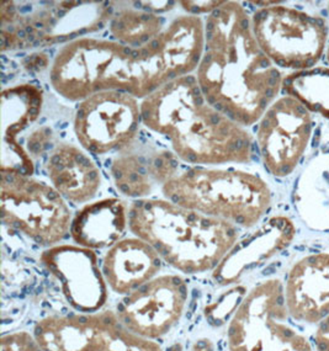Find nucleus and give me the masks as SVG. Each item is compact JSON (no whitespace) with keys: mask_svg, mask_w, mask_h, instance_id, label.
<instances>
[{"mask_svg":"<svg viewBox=\"0 0 329 351\" xmlns=\"http://www.w3.org/2000/svg\"><path fill=\"white\" fill-rule=\"evenodd\" d=\"M284 297L293 321L318 324L329 315V253L305 255L290 267Z\"/></svg>","mask_w":329,"mask_h":351,"instance_id":"obj_18","label":"nucleus"},{"mask_svg":"<svg viewBox=\"0 0 329 351\" xmlns=\"http://www.w3.org/2000/svg\"><path fill=\"white\" fill-rule=\"evenodd\" d=\"M52 185L18 173L0 174L1 222L42 248H52L71 233L73 215Z\"/></svg>","mask_w":329,"mask_h":351,"instance_id":"obj_7","label":"nucleus"},{"mask_svg":"<svg viewBox=\"0 0 329 351\" xmlns=\"http://www.w3.org/2000/svg\"><path fill=\"white\" fill-rule=\"evenodd\" d=\"M180 160L173 152L138 137L117 152L110 165V174L120 194L134 200L149 199L162 191L179 173Z\"/></svg>","mask_w":329,"mask_h":351,"instance_id":"obj_14","label":"nucleus"},{"mask_svg":"<svg viewBox=\"0 0 329 351\" xmlns=\"http://www.w3.org/2000/svg\"><path fill=\"white\" fill-rule=\"evenodd\" d=\"M0 5L1 52L72 43L101 30L114 14L112 3L106 1L40 3L37 8L1 1Z\"/></svg>","mask_w":329,"mask_h":351,"instance_id":"obj_6","label":"nucleus"},{"mask_svg":"<svg viewBox=\"0 0 329 351\" xmlns=\"http://www.w3.org/2000/svg\"><path fill=\"white\" fill-rule=\"evenodd\" d=\"M119 322L112 311L49 315L32 335L43 351H103Z\"/></svg>","mask_w":329,"mask_h":351,"instance_id":"obj_17","label":"nucleus"},{"mask_svg":"<svg viewBox=\"0 0 329 351\" xmlns=\"http://www.w3.org/2000/svg\"><path fill=\"white\" fill-rule=\"evenodd\" d=\"M311 112L291 97H278L258 121L256 142L265 169L276 178L291 176L311 142Z\"/></svg>","mask_w":329,"mask_h":351,"instance_id":"obj_11","label":"nucleus"},{"mask_svg":"<svg viewBox=\"0 0 329 351\" xmlns=\"http://www.w3.org/2000/svg\"><path fill=\"white\" fill-rule=\"evenodd\" d=\"M40 261L61 286L67 302L80 313L100 312L108 301V284L92 249L58 244L43 252Z\"/></svg>","mask_w":329,"mask_h":351,"instance_id":"obj_13","label":"nucleus"},{"mask_svg":"<svg viewBox=\"0 0 329 351\" xmlns=\"http://www.w3.org/2000/svg\"><path fill=\"white\" fill-rule=\"evenodd\" d=\"M326 55H327V62H328L329 64V43L328 46H327V53H326Z\"/></svg>","mask_w":329,"mask_h":351,"instance_id":"obj_31","label":"nucleus"},{"mask_svg":"<svg viewBox=\"0 0 329 351\" xmlns=\"http://www.w3.org/2000/svg\"><path fill=\"white\" fill-rule=\"evenodd\" d=\"M43 91L37 85L9 86L1 91V173L34 174V160L18 136L41 115Z\"/></svg>","mask_w":329,"mask_h":351,"instance_id":"obj_15","label":"nucleus"},{"mask_svg":"<svg viewBox=\"0 0 329 351\" xmlns=\"http://www.w3.org/2000/svg\"><path fill=\"white\" fill-rule=\"evenodd\" d=\"M128 227V207L123 201L108 197L82 207L72 221L71 237L83 248H111L121 241Z\"/></svg>","mask_w":329,"mask_h":351,"instance_id":"obj_21","label":"nucleus"},{"mask_svg":"<svg viewBox=\"0 0 329 351\" xmlns=\"http://www.w3.org/2000/svg\"><path fill=\"white\" fill-rule=\"evenodd\" d=\"M128 228L168 265L189 275L214 271L239 238L236 226L164 197L134 200L128 207Z\"/></svg>","mask_w":329,"mask_h":351,"instance_id":"obj_3","label":"nucleus"},{"mask_svg":"<svg viewBox=\"0 0 329 351\" xmlns=\"http://www.w3.org/2000/svg\"><path fill=\"white\" fill-rule=\"evenodd\" d=\"M195 77L208 103L244 128L262 119L284 80L259 47L252 18L238 1H223L206 16L205 49Z\"/></svg>","mask_w":329,"mask_h":351,"instance_id":"obj_1","label":"nucleus"},{"mask_svg":"<svg viewBox=\"0 0 329 351\" xmlns=\"http://www.w3.org/2000/svg\"><path fill=\"white\" fill-rule=\"evenodd\" d=\"M165 29L164 19L138 6L114 8L109 23L111 40L130 49H141Z\"/></svg>","mask_w":329,"mask_h":351,"instance_id":"obj_23","label":"nucleus"},{"mask_svg":"<svg viewBox=\"0 0 329 351\" xmlns=\"http://www.w3.org/2000/svg\"><path fill=\"white\" fill-rule=\"evenodd\" d=\"M141 116L142 125L164 137L184 163L210 167L253 159L252 134L208 103L195 74L175 79L145 97Z\"/></svg>","mask_w":329,"mask_h":351,"instance_id":"obj_2","label":"nucleus"},{"mask_svg":"<svg viewBox=\"0 0 329 351\" xmlns=\"http://www.w3.org/2000/svg\"><path fill=\"white\" fill-rule=\"evenodd\" d=\"M313 344L316 351H329V315L318 323Z\"/></svg>","mask_w":329,"mask_h":351,"instance_id":"obj_29","label":"nucleus"},{"mask_svg":"<svg viewBox=\"0 0 329 351\" xmlns=\"http://www.w3.org/2000/svg\"><path fill=\"white\" fill-rule=\"evenodd\" d=\"M52 130L49 128H37L27 140V153L32 160L38 156H42L43 152L49 148L52 142Z\"/></svg>","mask_w":329,"mask_h":351,"instance_id":"obj_27","label":"nucleus"},{"mask_svg":"<svg viewBox=\"0 0 329 351\" xmlns=\"http://www.w3.org/2000/svg\"><path fill=\"white\" fill-rule=\"evenodd\" d=\"M142 123L141 103L125 91L97 93L80 101L73 120L74 134L88 153L104 156L131 145Z\"/></svg>","mask_w":329,"mask_h":351,"instance_id":"obj_10","label":"nucleus"},{"mask_svg":"<svg viewBox=\"0 0 329 351\" xmlns=\"http://www.w3.org/2000/svg\"><path fill=\"white\" fill-rule=\"evenodd\" d=\"M103 351H162V348L154 340L130 332L119 322Z\"/></svg>","mask_w":329,"mask_h":351,"instance_id":"obj_25","label":"nucleus"},{"mask_svg":"<svg viewBox=\"0 0 329 351\" xmlns=\"http://www.w3.org/2000/svg\"><path fill=\"white\" fill-rule=\"evenodd\" d=\"M282 90L308 111L329 119V68L313 67L293 72L284 77Z\"/></svg>","mask_w":329,"mask_h":351,"instance_id":"obj_24","label":"nucleus"},{"mask_svg":"<svg viewBox=\"0 0 329 351\" xmlns=\"http://www.w3.org/2000/svg\"><path fill=\"white\" fill-rule=\"evenodd\" d=\"M60 97L80 103L101 91H125L143 100L154 91L146 47L130 49L114 40L86 36L63 45L49 68Z\"/></svg>","mask_w":329,"mask_h":351,"instance_id":"obj_4","label":"nucleus"},{"mask_svg":"<svg viewBox=\"0 0 329 351\" xmlns=\"http://www.w3.org/2000/svg\"><path fill=\"white\" fill-rule=\"evenodd\" d=\"M134 4L143 10L158 15H160V12H169L178 5L175 1H134Z\"/></svg>","mask_w":329,"mask_h":351,"instance_id":"obj_30","label":"nucleus"},{"mask_svg":"<svg viewBox=\"0 0 329 351\" xmlns=\"http://www.w3.org/2000/svg\"><path fill=\"white\" fill-rule=\"evenodd\" d=\"M1 351H43L32 334L15 332L1 337Z\"/></svg>","mask_w":329,"mask_h":351,"instance_id":"obj_26","label":"nucleus"},{"mask_svg":"<svg viewBox=\"0 0 329 351\" xmlns=\"http://www.w3.org/2000/svg\"><path fill=\"white\" fill-rule=\"evenodd\" d=\"M188 296L189 289L182 276L158 275L123 297L116 315L130 332L146 339H159L182 319Z\"/></svg>","mask_w":329,"mask_h":351,"instance_id":"obj_12","label":"nucleus"},{"mask_svg":"<svg viewBox=\"0 0 329 351\" xmlns=\"http://www.w3.org/2000/svg\"><path fill=\"white\" fill-rule=\"evenodd\" d=\"M284 285L264 280L242 298L227 329L230 351H313L289 322Z\"/></svg>","mask_w":329,"mask_h":351,"instance_id":"obj_8","label":"nucleus"},{"mask_svg":"<svg viewBox=\"0 0 329 351\" xmlns=\"http://www.w3.org/2000/svg\"><path fill=\"white\" fill-rule=\"evenodd\" d=\"M162 265V258L143 239L122 238L108 249L103 274L111 290L126 296L157 278Z\"/></svg>","mask_w":329,"mask_h":351,"instance_id":"obj_20","label":"nucleus"},{"mask_svg":"<svg viewBox=\"0 0 329 351\" xmlns=\"http://www.w3.org/2000/svg\"><path fill=\"white\" fill-rule=\"evenodd\" d=\"M223 4V1H179L185 14L200 16L210 15Z\"/></svg>","mask_w":329,"mask_h":351,"instance_id":"obj_28","label":"nucleus"},{"mask_svg":"<svg viewBox=\"0 0 329 351\" xmlns=\"http://www.w3.org/2000/svg\"><path fill=\"white\" fill-rule=\"evenodd\" d=\"M165 200L236 227L253 228L271 206L267 182L249 171L194 167L162 189Z\"/></svg>","mask_w":329,"mask_h":351,"instance_id":"obj_5","label":"nucleus"},{"mask_svg":"<svg viewBox=\"0 0 329 351\" xmlns=\"http://www.w3.org/2000/svg\"><path fill=\"white\" fill-rule=\"evenodd\" d=\"M53 188L68 202L83 205L98 195L103 176L97 163L82 147L62 142L49 152L45 164Z\"/></svg>","mask_w":329,"mask_h":351,"instance_id":"obj_19","label":"nucleus"},{"mask_svg":"<svg viewBox=\"0 0 329 351\" xmlns=\"http://www.w3.org/2000/svg\"><path fill=\"white\" fill-rule=\"evenodd\" d=\"M296 207L307 226L329 230V153L316 158L297 182Z\"/></svg>","mask_w":329,"mask_h":351,"instance_id":"obj_22","label":"nucleus"},{"mask_svg":"<svg viewBox=\"0 0 329 351\" xmlns=\"http://www.w3.org/2000/svg\"><path fill=\"white\" fill-rule=\"evenodd\" d=\"M256 4L267 5L250 18L256 43L269 60L293 72L315 67L328 41L324 19L279 3Z\"/></svg>","mask_w":329,"mask_h":351,"instance_id":"obj_9","label":"nucleus"},{"mask_svg":"<svg viewBox=\"0 0 329 351\" xmlns=\"http://www.w3.org/2000/svg\"><path fill=\"white\" fill-rule=\"evenodd\" d=\"M296 226L287 216L269 218L254 232L238 241L212 273L219 286L236 284L244 275L270 261L293 243Z\"/></svg>","mask_w":329,"mask_h":351,"instance_id":"obj_16","label":"nucleus"}]
</instances>
